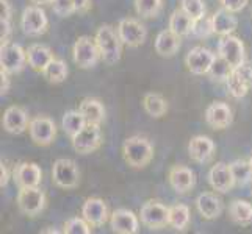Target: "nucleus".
I'll list each match as a JSON object with an SVG mask.
<instances>
[{
    "instance_id": "26",
    "label": "nucleus",
    "mask_w": 252,
    "mask_h": 234,
    "mask_svg": "<svg viewBox=\"0 0 252 234\" xmlns=\"http://www.w3.org/2000/svg\"><path fill=\"white\" fill-rule=\"evenodd\" d=\"M79 111L83 114L88 124H97L100 125L105 119V108H103L102 102L93 97H86L80 102Z\"/></svg>"
},
{
    "instance_id": "9",
    "label": "nucleus",
    "mask_w": 252,
    "mask_h": 234,
    "mask_svg": "<svg viewBox=\"0 0 252 234\" xmlns=\"http://www.w3.org/2000/svg\"><path fill=\"white\" fill-rule=\"evenodd\" d=\"M140 220L146 228L161 230L169 225V208L157 200H149L141 206Z\"/></svg>"
},
{
    "instance_id": "28",
    "label": "nucleus",
    "mask_w": 252,
    "mask_h": 234,
    "mask_svg": "<svg viewBox=\"0 0 252 234\" xmlns=\"http://www.w3.org/2000/svg\"><path fill=\"white\" fill-rule=\"evenodd\" d=\"M143 108L151 117L160 119L168 112V102L161 94L147 92L143 97Z\"/></svg>"
},
{
    "instance_id": "47",
    "label": "nucleus",
    "mask_w": 252,
    "mask_h": 234,
    "mask_svg": "<svg viewBox=\"0 0 252 234\" xmlns=\"http://www.w3.org/2000/svg\"><path fill=\"white\" fill-rule=\"evenodd\" d=\"M0 78H2V84H0V91L2 95H6L10 91V74H6L3 71H0Z\"/></svg>"
},
{
    "instance_id": "41",
    "label": "nucleus",
    "mask_w": 252,
    "mask_h": 234,
    "mask_svg": "<svg viewBox=\"0 0 252 234\" xmlns=\"http://www.w3.org/2000/svg\"><path fill=\"white\" fill-rule=\"evenodd\" d=\"M221 8H225L232 13H240L241 10H245L248 6L249 0H218Z\"/></svg>"
},
{
    "instance_id": "39",
    "label": "nucleus",
    "mask_w": 252,
    "mask_h": 234,
    "mask_svg": "<svg viewBox=\"0 0 252 234\" xmlns=\"http://www.w3.org/2000/svg\"><path fill=\"white\" fill-rule=\"evenodd\" d=\"M193 34H196L197 38H208L215 34L213 31V25H212V17H202L194 22V30Z\"/></svg>"
},
{
    "instance_id": "43",
    "label": "nucleus",
    "mask_w": 252,
    "mask_h": 234,
    "mask_svg": "<svg viewBox=\"0 0 252 234\" xmlns=\"http://www.w3.org/2000/svg\"><path fill=\"white\" fill-rule=\"evenodd\" d=\"M11 21H5L0 19V41L3 42H10V36H11Z\"/></svg>"
},
{
    "instance_id": "38",
    "label": "nucleus",
    "mask_w": 252,
    "mask_h": 234,
    "mask_svg": "<svg viewBox=\"0 0 252 234\" xmlns=\"http://www.w3.org/2000/svg\"><path fill=\"white\" fill-rule=\"evenodd\" d=\"M91 231L93 227L83 217H72L63 225V233L67 234H90Z\"/></svg>"
},
{
    "instance_id": "12",
    "label": "nucleus",
    "mask_w": 252,
    "mask_h": 234,
    "mask_svg": "<svg viewBox=\"0 0 252 234\" xmlns=\"http://www.w3.org/2000/svg\"><path fill=\"white\" fill-rule=\"evenodd\" d=\"M29 133H30L32 141L36 145L47 147L55 141L57 125L52 119H49L46 116H38L30 120Z\"/></svg>"
},
{
    "instance_id": "29",
    "label": "nucleus",
    "mask_w": 252,
    "mask_h": 234,
    "mask_svg": "<svg viewBox=\"0 0 252 234\" xmlns=\"http://www.w3.org/2000/svg\"><path fill=\"white\" fill-rule=\"evenodd\" d=\"M191 212L189 208L184 203L169 206V227L176 231H185L189 227Z\"/></svg>"
},
{
    "instance_id": "51",
    "label": "nucleus",
    "mask_w": 252,
    "mask_h": 234,
    "mask_svg": "<svg viewBox=\"0 0 252 234\" xmlns=\"http://www.w3.org/2000/svg\"><path fill=\"white\" fill-rule=\"evenodd\" d=\"M251 195H252V192H251Z\"/></svg>"
},
{
    "instance_id": "50",
    "label": "nucleus",
    "mask_w": 252,
    "mask_h": 234,
    "mask_svg": "<svg viewBox=\"0 0 252 234\" xmlns=\"http://www.w3.org/2000/svg\"><path fill=\"white\" fill-rule=\"evenodd\" d=\"M249 164H251V169H252V156H251V158H249Z\"/></svg>"
},
{
    "instance_id": "15",
    "label": "nucleus",
    "mask_w": 252,
    "mask_h": 234,
    "mask_svg": "<svg viewBox=\"0 0 252 234\" xmlns=\"http://www.w3.org/2000/svg\"><path fill=\"white\" fill-rule=\"evenodd\" d=\"M208 183L212 189L220 194H227L235 187V178L230 169V164L225 162H216L208 172Z\"/></svg>"
},
{
    "instance_id": "42",
    "label": "nucleus",
    "mask_w": 252,
    "mask_h": 234,
    "mask_svg": "<svg viewBox=\"0 0 252 234\" xmlns=\"http://www.w3.org/2000/svg\"><path fill=\"white\" fill-rule=\"evenodd\" d=\"M233 71H235L243 78V80L246 81V84L249 86V88L252 89V63L246 59L245 63H243L241 66H238V67H235Z\"/></svg>"
},
{
    "instance_id": "1",
    "label": "nucleus",
    "mask_w": 252,
    "mask_h": 234,
    "mask_svg": "<svg viewBox=\"0 0 252 234\" xmlns=\"http://www.w3.org/2000/svg\"><path fill=\"white\" fill-rule=\"evenodd\" d=\"M95 44H97V49L100 52V58L102 61L113 66L116 64L121 56H123V41H121L118 30H115L111 25L105 24L102 27L97 28L94 36Z\"/></svg>"
},
{
    "instance_id": "34",
    "label": "nucleus",
    "mask_w": 252,
    "mask_h": 234,
    "mask_svg": "<svg viewBox=\"0 0 252 234\" xmlns=\"http://www.w3.org/2000/svg\"><path fill=\"white\" fill-rule=\"evenodd\" d=\"M163 8V0H135V11L144 19L157 17Z\"/></svg>"
},
{
    "instance_id": "24",
    "label": "nucleus",
    "mask_w": 252,
    "mask_h": 234,
    "mask_svg": "<svg viewBox=\"0 0 252 234\" xmlns=\"http://www.w3.org/2000/svg\"><path fill=\"white\" fill-rule=\"evenodd\" d=\"M155 52L164 58H169L174 56L177 53V50L180 49V36H177L176 33L168 30H163L157 34L155 38Z\"/></svg>"
},
{
    "instance_id": "8",
    "label": "nucleus",
    "mask_w": 252,
    "mask_h": 234,
    "mask_svg": "<svg viewBox=\"0 0 252 234\" xmlns=\"http://www.w3.org/2000/svg\"><path fill=\"white\" fill-rule=\"evenodd\" d=\"M72 141V149L80 155H90L100 149L102 145V131L97 124H86L83 130H80Z\"/></svg>"
},
{
    "instance_id": "37",
    "label": "nucleus",
    "mask_w": 252,
    "mask_h": 234,
    "mask_svg": "<svg viewBox=\"0 0 252 234\" xmlns=\"http://www.w3.org/2000/svg\"><path fill=\"white\" fill-rule=\"evenodd\" d=\"M180 8L194 21L205 17V3L204 0H180Z\"/></svg>"
},
{
    "instance_id": "21",
    "label": "nucleus",
    "mask_w": 252,
    "mask_h": 234,
    "mask_svg": "<svg viewBox=\"0 0 252 234\" xmlns=\"http://www.w3.org/2000/svg\"><path fill=\"white\" fill-rule=\"evenodd\" d=\"M215 150H216L215 142L208 136H204V134L193 136L188 144L189 158L197 164H205L208 161H212Z\"/></svg>"
},
{
    "instance_id": "44",
    "label": "nucleus",
    "mask_w": 252,
    "mask_h": 234,
    "mask_svg": "<svg viewBox=\"0 0 252 234\" xmlns=\"http://www.w3.org/2000/svg\"><path fill=\"white\" fill-rule=\"evenodd\" d=\"M0 8H2V13H0V19L11 21L13 8H11L10 2H8V0H0Z\"/></svg>"
},
{
    "instance_id": "30",
    "label": "nucleus",
    "mask_w": 252,
    "mask_h": 234,
    "mask_svg": "<svg viewBox=\"0 0 252 234\" xmlns=\"http://www.w3.org/2000/svg\"><path fill=\"white\" fill-rule=\"evenodd\" d=\"M229 215L237 225L248 227L252 223V205L246 200H233L229 206Z\"/></svg>"
},
{
    "instance_id": "16",
    "label": "nucleus",
    "mask_w": 252,
    "mask_h": 234,
    "mask_svg": "<svg viewBox=\"0 0 252 234\" xmlns=\"http://www.w3.org/2000/svg\"><path fill=\"white\" fill-rule=\"evenodd\" d=\"M13 180L19 189L24 187H36L41 184L42 170L34 162H19L13 169Z\"/></svg>"
},
{
    "instance_id": "49",
    "label": "nucleus",
    "mask_w": 252,
    "mask_h": 234,
    "mask_svg": "<svg viewBox=\"0 0 252 234\" xmlns=\"http://www.w3.org/2000/svg\"><path fill=\"white\" fill-rule=\"evenodd\" d=\"M41 233H42V234H46V233H54V234H57V233H60V231H58V230H55V228H54V230L50 228V230H42Z\"/></svg>"
},
{
    "instance_id": "36",
    "label": "nucleus",
    "mask_w": 252,
    "mask_h": 234,
    "mask_svg": "<svg viewBox=\"0 0 252 234\" xmlns=\"http://www.w3.org/2000/svg\"><path fill=\"white\" fill-rule=\"evenodd\" d=\"M225 86H227V91L232 95L233 99H243L246 97L248 92L251 91V88L246 84V81L235 72L232 71V74L229 75L227 81H225Z\"/></svg>"
},
{
    "instance_id": "27",
    "label": "nucleus",
    "mask_w": 252,
    "mask_h": 234,
    "mask_svg": "<svg viewBox=\"0 0 252 234\" xmlns=\"http://www.w3.org/2000/svg\"><path fill=\"white\" fill-rule=\"evenodd\" d=\"M194 22L196 21L193 19V17H189L184 10H182V8H179V10L172 11L171 17H169L168 28L176 33L177 36L184 38V36H188V34L193 33Z\"/></svg>"
},
{
    "instance_id": "32",
    "label": "nucleus",
    "mask_w": 252,
    "mask_h": 234,
    "mask_svg": "<svg viewBox=\"0 0 252 234\" xmlns=\"http://www.w3.org/2000/svg\"><path fill=\"white\" fill-rule=\"evenodd\" d=\"M67 74H69L67 64L63 61V59H58V58L52 59V61L47 64V67L44 69V72H42V75L46 77V80L54 84L63 83L67 78Z\"/></svg>"
},
{
    "instance_id": "23",
    "label": "nucleus",
    "mask_w": 252,
    "mask_h": 234,
    "mask_svg": "<svg viewBox=\"0 0 252 234\" xmlns=\"http://www.w3.org/2000/svg\"><path fill=\"white\" fill-rule=\"evenodd\" d=\"M212 25H213V31L218 36H225V34H232L238 27V19L235 13H232L225 8L215 11L212 16Z\"/></svg>"
},
{
    "instance_id": "48",
    "label": "nucleus",
    "mask_w": 252,
    "mask_h": 234,
    "mask_svg": "<svg viewBox=\"0 0 252 234\" xmlns=\"http://www.w3.org/2000/svg\"><path fill=\"white\" fill-rule=\"evenodd\" d=\"M32 3H34V5H39V6H42V5H47V3H52V0H32Z\"/></svg>"
},
{
    "instance_id": "31",
    "label": "nucleus",
    "mask_w": 252,
    "mask_h": 234,
    "mask_svg": "<svg viewBox=\"0 0 252 234\" xmlns=\"http://www.w3.org/2000/svg\"><path fill=\"white\" fill-rule=\"evenodd\" d=\"M88 124L86 119L79 109H69L64 112V116L62 119V128L64 130V133L69 137H74L80 130L85 128V125Z\"/></svg>"
},
{
    "instance_id": "19",
    "label": "nucleus",
    "mask_w": 252,
    "mask_h": 234,
    "mask_svg": "<svg viewBox=\"0 0 252 234\" xmlns=\"http://www.w3.org/2000/svg\"><path fill=\"white\" fill-rule=\"evenodd\" d=\"M30 117L27 114V111L21 106H8L3 112L2 117V127L6 133L11 134H21L24 131H27L30 125Z\"/></svg>"
},
{
    "instance_id": "4",
    "label": "nucleus",
    "mask_w": 252,
    "mask_h": 234,
    "mask_svg": "<svg viewBox=\"0 0 252 234\" xmlns=\"http://www.w3.org/2000/svg\"><path fill=\"white\" fill-rule=\"evenodd\" d=\"M17 208L27 217H36L47 205V197L39 186L36 187H24L19 189L17 194Z\"/></svg>"
},
{
    "instance_id": "45",
    "label": "nucleus",
    "mask_w": 252,
    "mask_h": 234,
    "mask_svg": "<svg viewBox=\"0 0 252 234\" xmlns=\"http://www.w3.org/2000/svg\"><path fill=\"white\" fill-rule=\"evenodd\" d=\"M91 0H74V8H75V13L79 14H85L91 10Z\"/></svg>"
},
{
    "instance_id": "10",
    "label": "nucleus",
    "mask_w": 252,
    "mask_h": 234,
    "mask_svg": "<svg viewBox=\"0 0 252 234\" xmlns=\"http://www.w3.org/2000/svg\"><path fill=\"white\" fill-rule=\"evenodd\" d=\"M218 56H221L224 61H227L233 69L241 66L246 61V49L243 41L233 34H225L221 36L218 44Z\"/></svg>"
},
{
    "instance_id": "35",
    "label": "nucleus",
    "mask_w": 252,
    "mask_h": 234,
    "mask_svg": "<svg viewBox=\"0 0 252 234\" xmlns=\"http://www.w3.org/2000/svg\"><path fill=\"white\" fill-rule=\"evenodd\" d=\"M233 71V67L227 63V61H224V59L221 56L216 55V59L213 61L212 67H210V71H208V77L212 78L213 81H218V83H225L227 81V78L229 75L232 74Z\"/></svg>"
},
{
    "instance_id": "33",
    "label": "nucleus",
    "mask_w": 252,
    "mask_h": 234,
    "mask_svg": "<svg viewBox=\"0 0 252 234\" xmlns=\"http://www.w3.org/2000/svg\"><path fill=\"white\" fill-rule=\"evenodd\" d=\"M230 169L233 173V178H235V184L237 186H246L248 183L252 181V169L249 159H235L230 162Z\"/></svg>"
},
{
    "instance_id": "46",
    "label": "nucleus",
    "mask_w": 252,
    "mask_h": 234,
    "mask_svg": "<svg viewBox=\"0 0 252 234\" xmlns=\"http://www.w3.org/2000/svg\"><path fill=\"white\" fill-rule=\"evenodd\" d=\"M10 178H13V173H10V170H8L6 164H0V187H5L8 184V181H10Z\"/></svg>"
},
{
    "instance_id": "7",
    "label": "nucleus",
    "mask_w": 252,
    "mask_h": 234,
    "mask_svg": "<svg viewBox=\"0 0 252 234\" xmlns=\"http://www.w3.org/2000/svg\"><path fill=\"white\" fill-rule=\"evenodd\" d=\"M72 58L77 67L80 69H91L99 63L100 52L97 49L94 38L90 36H80L75 41L72 47Z\"/></svg>"
},
{
    "instance_id": "22",
    "label": "nucleus",
    "mask_w": 252,
    "mask_h": 234,
    "mask_svg": "<svg viewBox=\"0 0 252 234\" xmlns=\"http://www.w3.org/2000/svg\"><path fill=\"white\" fill-rule=\"evenodd\" d=\"M196 208L205 220H215L222 212V200L213 192H202L196 198Z\"/></svg>"
},
{
    "instance_id": "11",
    "label": "nucleus",
    "mask_w": 252,
    "mask_h": 234,
    "mask_svg": "<svg viewBox=\"0 0 252 234\" xmlns=\"http://www.w3.org/2000/svg\"><path fill=\"white\" fill-rule=\"evenodd\" d=\"M116 30H118L121 41H123V44L132 49L143 46L147 38L146 27L140 21L132 19V17H126V19L121 21L118 24Z\"/></svg>"
},
{
    "instance_id": "20",
    "label": "nucleus",
    "mask_w": 252,
    "mask_h": 234,
    "mask_svg": "<svg viewBox=\"0 0 252 234\" xmlns=\"http://www.w3.org/2000/svg\"><path fill=\"white\" fill-rule=\"evenodd\" d=\"M232 109L224 102H213L205 109V122L213 130H224L232 124Z\"/></svg>"
},
{
    "instance_id": "5",
    "label": "nucleus",
    "mask_w": 252,
    "mask_h": 234,
    "mask_svg": "<svg viewBox=\"0 0 252 234\" xmlns=\"http://www.w3.org/2000/svg\"><path fill=\"white\" fill-rule=\"evenodd\" d=\"M52 181L62 189H75L80 183V170L77 162L69 158H60L52 167Z\"/></svg>"
},
{
    "instance_id": "6",
    "label": "nucleus",
    "mask_w": 252,
    "mask_h": 234,
    "mask_svg": "<svg viewBox=\"0 0 252 234\" xmlns=\"http://www.w3.org/2000/svg\"><path fill=\"white\" fill-rule=\"evenodd\" d=\"M49 27V19L46 11L39 5H32L24 10L21 16V28L24 34L30 38H38L44 34Z\"/></svg>"
},
{
    "instance_id": "14",
    "label": "nucleus",
    "mask_w": 252,
    "mask_h": 234,
    "mask_svg": "<svg viewBox=\"0 0 252 234\" xmlns=\"http://www.w3.org/2000/svg\"><path fill=\"white\" fill-rule=\"evenodd\" d=\"M140 215L124 208L115 209L110 215L111 231L118 234H136L140 231Z\"/></svg>"
},
{
    "instance_id": "18",
    "label": "nucleus",
    "mask_w": 252,
    "mask_h": 234,
    "mask_svg": "<svg viewBox=\"0 0 252 234\" xmlns=\"http://www.w3.org/2000/svg\"><path fill=\"white\" fill-rule=\"evenodd\" d=\"M82 217L88 222L93 228L102 227L110 219L107 203L99 197L86 198L82 206Z\"/></svg>"
},
{
    "instance_id": "3",
    "label": "nucleus",
    "mask_w": 252,
    "mask_h": 234,
    "mask_svg": "<svg viewBox=\"0 0 252 234\" xmlns=\"http://www.w3.org/2000/svg\"><path fill=\"white\" fill-rule=\"evenodd\" d=\"M27 64V50H24L21 46L14 42H3L0 46V71L14 75L22 72Z\"/></svg>"
},
{
    "instance_id": "2",
    "label": "nucleus",
    "mask_w": 252,
    "mask_h": 234,
    "mask_svg": "<svg viewBox=\"0 0 252 234\" xmlns=\"http://www.w3.org/2000/svg\"><path fill=\"white\" fill-rule=\"evenodd\" d=\"M123 158L132 169H144L154 158V147L143 136H130L123 144Z\"/></svg>"
},
{
    "instance_id": "25",
    "label": "nucleus",
    "mask_w": 252,
    "mask_h": 234,
    "mask_svg": "<svg viewBox=\"0 0 252 234\" xmlns=\"http://www.w3.org/2000/svg\"><path fill=\"white\" fill-rule=\"evenodd\" d=\"M55 58V55L52 53V50L47 46L42 44H33L27 49V59L29 66L33 69L34 72H44V69L47 64Z\"/></svg>"
},
{
    "instance_id": "40",
    "label": "nucleus",
    "mask_w": 252,
    "mask_h": 234,
    "mask_svg": "<svg viewBox=\"0 0 252 234\" xmlns=\"http://www.w3.org/2000/svg\"><path fill=\"white\" fill-rule=\"evenodd\" d=\"M52 10H54L60 17H67L75 13L74 0H52Z\"/></svg>"
},
{
    "instance_id": "17",
    "label": "nucleus",
    "mask_w": 252,
    "mask_h": 234,
    "mask_svg": "<svg viewBox=\"0 0 252 234\" xmlns=\"http://www.w3.org/2000/svg\"><path fill=\"white\" fill-rule=\"evenodd\" d=\"M168 181L174 192L185 195L193 190L196 186V175L194 172L187 166H172L168 172Z\"/></svg>"
},
{
    "instance_id": "13",
    "label": "nucleus",
    "mask_w": 252,
    "mask_h": 234,
    "mask_svg": "<svg viewBox=\"0 0 252 234\" xmlns=\"http://www.w3.org/2000/svg\"><path fill=\"white\" fill-rule=\"evenodd\" d=\"M216 55L205 47H193L185 56V66L193 75H207Z\"/></svg>"
}]
</instances>
